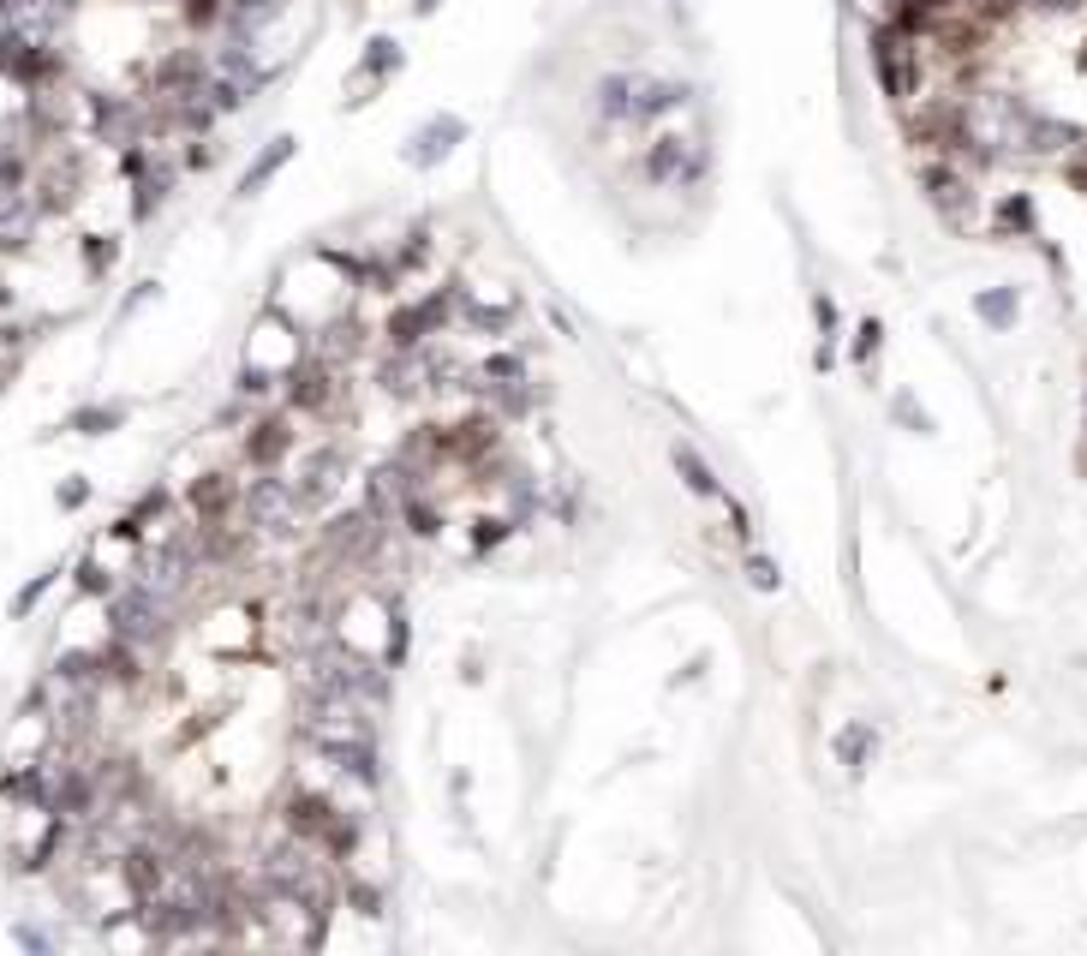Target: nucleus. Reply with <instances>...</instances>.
I'll return each mask as SVG.
<instances>
[{
	"label": "nucleus",
	"instance_id": "14",
	"mask_svg": "<svg viewBox=\"0 0 1087 956\" xmlns=\"http://www.w3.org/2000/svg\"><path fill=\"white\" fill-rule=\"evenodd\" d=\"M293 150H299V138H287V132H282V138H270V144H263V150L252 156V168L240 174V198H257V191L270 186L275 174H282L287 161H293Z\"/></svg>",
	"mask_w": 1087,
	"mask_h": 956
},
{
	"label": "nucleus",
	"instance_id": "6",
	"mask_svg": "<svg viewBox=\"0 0 1087 956\" xmlns=\"http://www.w3.org/2000/svg\"><path fill=\"white\" fill-rule=\"evenodd\" d=\"M401 61H407V54H401V42H394V36H371V42H365L359 66L347 72V108H365V102H371L394 78V72H401Z\"/></svg>",
	"mask_w": 1087,
	"mask_h": 956
},
{
	"label": "nucleus",
	"instance_id": "37",
	"mask_svg": "<svg viewBox=\"0 0 1087 956\" xmlns=\"http://www.w3.org/2000/svg\"><path fill=\"white\" fill-rule=\"evenodd\" d=\"M890 413H903V419H908V424H915V431H920V437H927V431H932V419H927V413H920V407H915V401H908V395H896V407H890Z\"/></svg>",
	"mask_w": 1087,
	"mask_h": 956
},
{
	"label": "nucleus",
	"instance_id": "17",
	"mask_svg": "<svg viewBox=\"0 0 1087 956\" xmlns=\"http://www.w3.org/2000/svg\"><path fill=\"white\" fill-rule=\"evenodd\" d=\"M634 96H640V78H627V72H615V78H598V91H592V108L604 114V120H634Z\"/></svg>",
	"mask_w": 1087,
	"mask_h": 956
},
{
	"label": "nucleus",
	"instance_id": "31",
	"mask_svg": "<svg viewBox=\"0 0 1087 956\" xmlns=\"http://www.w3.org/2000/svg\"><path fill=\"white\" fill-rule=\"evenodd\" d=\"M78 592H91V598H114L120 586H114V574L91 556V563H78Z\"/></svg>",
	"mask_w": 1087,
	"mask_h": 956
},
{
	"label": "nucleus",
	"instance_id": "29",
	"mask_svg": "<svg viewBox=\"0 0 1087 956\" xmlns=\"http://www.w3.org/2000/svg\"><path fill=\"white\" fill-rule=\"evenodd\" d=\"M407 533H419V538H436V533H443V514H436L431 503H419V496H407Z\"/></svg>",
	"mask_w": 1087,
	"mask_h": 956
},
{
	"label": "nucleus",
	"instance_id": "18",
	"mask_svg": "<svg viewBox=\"0 0 1087 956\" xmlns=\"http://www.w3.org/2000/svg\"><path fill=\"white\" fill-rule=\"evenodd\" d=\"M669 466L682 473V484H687L694 496H724V484H717V473L694 454V443H669Z\"/></svg>",
	"mask_w": 1087,
	"mask_h": 956
},
{
	"label": "nucleus",
	"instance_id": "3",
	"mask_svg": "<svg viewBox=\"0 0 1087 956\" xmlns=\"http://www.w3.org/2000/svg\"><path fill=\"white\" fill-rule=\"evenodd\" d=\"M108 634H120L131 645H156L161 634H168V592H156V586H120V592L108 598Z\"/></svg>",
	"mask_w": 1087,
	"mask_h": 956
},
{
	"label": "nucleus",
	"instance_id": "20",
	"mask_svg": "<svg viewBox=\"0 0 1087 956\" xmlns=\"http://www.w3.org/2000/svg\"><path fill=\"white\" fill-rule=\"evenodd\" d=\"M974 317L986 323V329H1016V317H1022L1016 287H986V293H974Z\"/></svg>",
	"mask_w": 1087,
	"mask_h": 956
},
{
	"label": "nucleus",
	"instance_id": "30",
	"mask_svg": "<svg viewBox=\"0 0 1087 956\" xmlns=\"http://www.w3.org/2000/svg\"><path fill=\"white\" fill-rule=\"evenodd\" d=\"M747 586H753V592H777V586H783V574H777V563L766 550H747Z\"/></svg>",
	"mask_w": 1087,
	"mask_h": 956
},
{
	"label": "nucleus",
	"instance_id": "41",
	"mask_svg": "<svg viewBox=\"0 0 1087 956\" xmlns=\"http://www.w3.org/2000/svg\"><path fill=\"white\" fill-rule=\"evenodd\" d=\"M61 7H78V0H61Z\"/></svg>",
	"mask_w": 1087,
	"mask_h": 956
},
{
	"label": "nucleus",
	"instance_id": "13",
	"mask_svg": "<svg viewBox=\"0 0 1087 956\" xmlns=\"http://www.w3.org/2000/svg\"><path fill=\"white\" fill-rule=\"evenodd\" d=\"M287 12V0H228V36H240V42H257L263 31H270L275 19Z\"/></svg>",
	"mask_w": 1087,
	"mask_h": 956
},
{
	"label": "nucleus",
	"instance_id": "24",
	"mask_svg": "<svg viewBox=\"0 0 1087 956\" xmlns=\"http://www.w3.org/2000/svg\"><path fill=\"white\" fill-rule=\"evenodd\" d=\"M478 382H484V389L503 395V389H520L526 371H520V359H514V353H496V359H484V365H478Z\"/></svg>",
	"mask_w": 1087,
	"mask_h": 956
},
{
	"label": "nucleus",
	"instance_id": "21",
	"mask_svg": "<svg viewBox=\"0 0 1087 956\" xmlns=\"http://www.w3.org/2000/svg\"><path fill=\"white\" fill-rule=\"evenodd\" d=\"M359 347H365L359 323H329V329H323V342H317V359H323V365H335V371H341L347 359H359Z\"/></svg>",
	"mask_w": 1087,
	"mask_h": 956
},
{
	"label": "nucleus",
	"instance_id": "1",
	"mask_svg": "<svg viewBox=\"0 0 1087 956\" xmlns=\"http://www.w3.org/2000/svg\"><path fill=\"white\" fill-rule=\"evenodd\" d=\"M920 42L927 36H915V31H903V24H878L873 31V72H878V84H885V96L890 102H915L920 96Z\"/></svg>",
	"mask_w": 1087,
	"mask_h": 956
},
{
	"label": "nucleus",
	"instance_id": "22",
	"mask_svg": "<svg viewBox=\"0 0 1087 956\" xmlns=\"http://www.w3.org/2000/svg\"><path fill=\"white\" fill-rule=\"evenodd\" d=\"M126 424V407H78V413L66 419V431H78V437H108V431H120Z\"/></svg>",
	"mask_w": 1087,
	"mask_h": 956
},
{
	"label": "nucleus",
	"instance_id": "12",
	"mask_svg": "<svg viewBox=\"0 0 1087 956\" xmlns=\"http://www.w3.org/2000/svg\"><path fill=\"white\" fill-rule=\"evenodd\" d=\"M293 454V424L287 419H257L252 437H245V461L257 466V473H275Z\"/></svg>",
	"mask_w": 1087,
	"mask_h": 956
},
{
	"label": "nucleus",
	"instance_id": "34",
	"mask_svg": "<svg viewBox=\"0 0 1087 956\" xmlns=\"http://www.w3.org/2000/svg\"><path fill=\"white\" fill-rule=\"evenodd\" d=\"M186 19H192V24H222L228 19V0H186Z\"/></svg>",
	"mask_w": 1087,
	"mask_h": 956
},
{
	"label": "nucleus",
	"instance_id": "27",
	"mask_svg": "<svg viewBox=\"0 0 1087 956\" xmlns=\"http://www.w3.org/2000/svg\"><path fill=\"white\" fill-rule=\"evenodd\" d=\"M813 317H819V365H831V353H836V305H831V293H813Z\"/></svg>",
	"mask_w": 1087,
	"mask_h": 956
},
{
	"label": "nucleus",
	"instance_id": "19",
	"mask_svg": "<svg viewBox=\"0 0 1087 956\" xmlns=\"http://www.w3.org/2000/svg\"><path fill=\"white\" fill-rule=\"evenodd\" d=\"M168 186H173V168H156L150 161V168L131 180V191H138V198H131V222H150V216L161 210V198H168Z\"/></svg>",
	"mask_w": 1087,
	"mask_h": 956
},
{
	"label": "nucleus",
	"instance_id": "33",
	"mask_svg": "<svg viewBox=\"0 0 1087 956\" xmlns=\"http://www.w3.org/2000/svg\"><path fill=\"white\" fill-rule=\"evenodd\" d=\"M347 903L359 908V915H383V891H377V885H359V879L347 885Z\"/></svg>",
	"mask_w": 1087,
	"mask_h": 956
},
{
	"label": "nucleus",
	"instance_id": "15",
	"mask_svg": "<svg viewBox=\"0 0 1087 956\" xmlns=\"http://www.w3.org/2000/svg\"><path fill=\"white\" fill-rule=\"evenodd\" d=\"M682 102H687V84H675V78H640L634 120H640V126H652V120H664V114H675Z\"/></svg>",
	"mask_w": 1087,
	"mask_h": 956
},
{
	"label": "nucleus",
	"instance_id": "39",
	"mask_svg": "<svg viewBox=\"0 0 1087 956\" xmlns=\"http://www.w3.org/2000/svg\"><path fill=\"white\" fill-rule=\"evenodd\" d=\"M436 7H443V0H413V12H419V19H424V12H436Z\"/></svg>",
	"mask_w": 1087,
	"mask_h": 956
},
{
	"label": "nucleus",
	"instance_id": "16",
	"mask_svg": "<svg viewBox=\"0 0 1087 956\" xmlns=\"http://www.w3.org/2000/svg\"><path fill=\"white\" fill-rule=\"evenodd\" d=\"M233 496H240V491H233V479H228V473H203V479L192 484V491H186V503L198 508V521H203V526H222V514L233 508Z\"/></svg>",
	"mask_w": 1087,
	"mask_h": 956
},
{
	"label": "nucleus",
	"instance_id": "10",
	"mask_svg": "<svg viewBox=\"0 0 1087 956\" xmlns=\"http://www.w3.org/2000/svg\"><path fill=\"white\" fill-rule=\"evenodd\" d=\"M341 473H347V461H341V449H317L312 461L299 466V496H305V508H323L335 496V484H341Z\"/></svg>",
	"mask_w": 1087,
	"mask_h": 956
},
{
	"label": "nucleus",
	"instance_id": "8",
	"mask_svg": "<svg viewBox=\"0 0 1087 956\" xmlns=\"http://www.w3.org/2000/svg\"><path fill=\"white\" fill-rule=\"evenodd\" d=\"M454 317V293L443 287V293H431L424 305H407V312H394L389 317V342L394 347H419V342H431L436 329Z\"/></svg>",
	"mask_w": 1087,
	"mask_h": 956
},
{
	"label": "nucleus",
	"instance_id": "40",
	"mask_svg": "<svg viewBox=\"0 0 1087 956\" xmlns=\"http://www.w3.org/2000/svg\"><path fill=\"white\" fill-rule=\"evenodd\" d=\"M7 305H12V287H7V282H0V312H7Z\"/></svg>",
	"mask_w": 1087,
	"mask_h": 956
},
{
	"label": "nucleus",
	"instance_id": "36",
	"mask_svg": "<svg viewBox=\"0 0 1087 956\" xmlns=\"http://www.w3.org/2000/svg\"><path fill=\"white\" fill-rule=\"evenodd\" d=\"M54 503H61V508H84V503H91V484H84V479H66L61 491H54Z\"/></svg>",
	"mask_w": 1087,
	"mask_h": 956
},
{
	"label": "nucleus",
	"instance_id": "23",
	"mask_svg": "<svg viewBox=\"0 0 1087 956\" xmlns=\"http://www.w3.org/2000/svg\"><path fill=\"white\" fill-rule=\"evenodd\" d=\"M873 729H866V724H848L843 735H836V765H843V771H866V759H873Z\"/></svg>",
	"mask_w": 1087,
	"mask_h": 956
},
{
	"label": "nucleus",
	"instance_id": "25",
	"mask_svg": "<svg viewBox=\"0 0 1087 956\" xmlns=\"http://www.w3.org/2000/svg\"><path fill=\"white\" fill-rule=\"evenodd\" d=\"M878 347H885V323L878 317H861V329H855V371H873V359H878Z\"/></svg>",
	"mask_w": 1087,
	"mask_h": 956
},
{
	"label": "nucleus",
	"instance_id": "9",
	"mask_svg": "<svg viewBox=\"0 0 1087 956\" xmlns=\"http://www.w3.org/2000/svg\"><path fill=\"white\" fill-rule=\"evenodd\" d=\"M335 395H341V382H335V365H323V359L293 365V377H287V401H293V407H305V413H323V407H335Z\"/></svg>",
	"mask_w": 1087,
	"mask_h": 956
},
{
	"label": "nucleus",
	"instance_id": "2",
	"mask_svg": "<svg viewBox=\"0 0 1087 956\" xmlns=\"http://www.w3.org/2000/svg\"><path fill=\"white\" fill-rule=\"evenodd\" d=\"M240 508H245V521H252V533H275V538H282V533L299 526L305 496H299V484L282 479V473H257L240 491Z\"/></svg>",
	"mask_w": 1087,
	"mask_h": 956
},
{
	"label": "nucleus",
	"instance_id": "4",
	"mask_svg": "<svg viewBox=\"0 0 1087 956\" xmlns=\"http://www.w3.org/2000/svg\"><path fill=\"white\" fill-rule=\"evenodd\" d=\"M920 186H927V203L938 216H944L950 228H974V180L962 174V156H944V161H927V174H920Z\"/></svg>",
	"mask_w": 1087,
	"mask_h": 956
},
{
	"label": "nucleus",
	"instance_id": "28",
	"mask_svg": "<svg viewBox=\"0 0 1087 956\" xmlns=\"http://www.w3.org/2000/svg\"><path fill=\"white\" fill-rule=\"evenodd\" d=\"M54 580H61V568H49V574H36V580H24L19 592H12V616L24 622V616H31V610L42 605V598H49V586H54Z\"/></svg>",
	"mask_w": 1087,
	"mask_h": 956
},
{
	"label": "nucleus",
	"instance_id": "38",
	"mask_svg": "<svg viewBox=\"0 0 1087 956\" xmlns=\"http://www.w3.org/2000/svg\"><path fill=\"white\" fill-rule=\"evenodd\" d=\"M1022 7H1052L1057 12V7H1081V0H1022Z\"/></svg>",
	"mask_w": 1087,
	"mask_h": 956
},
{
	"label": "nucleus",
	"instance_id": "32",
	"mask_svg": "<svg viewBox=\"0 0 1087 956\" xmlns=\"http://www.w3.org/2000/svg\"><path fill=\"white\" fill-rule=\"evenodd\" d=\"M84 263H91V275H102L114 263V240H108V233H91V240H84Z\"/></svg>",
	"mask_w": 1087,
	"mask_h": 956
},
{
	"label": "nucleus",
	"instance_id": "7",
	"mask_svg": "<svg viewBox=\"0 0 1087 956\" xmlns=\"http://www.w3.org/2000/svg\"><path fill=\"white\" fill-rule=\"evenodd\" d=\"M42 228V203L31 191H0V258H24Z\"/></svg>",
	"mask_w": 1087,
	"mask_h": 956
},
{
	"label": "nucleus",
	"instance_id": "35",
	"mask_svg": "<svg viewBox=\"0 0 1087 956\" xmlns=\"http://www.w3.org/2000/svg\"><path fill=\"white\" fill-rule=\"evenodd\" d=\"M12 938H19L24 950H54V933H42V926H31V921L12 926Z\"/></svg>",
	"mask_w": 1087,
	"mask_h": 956
},
{
	"label": "nucleus",
	"instance_id": "26",
	"mask_svg": "<svg viewBox=\"0 0 1087 956\" xmlns=\"http://www.w3.org/2000/svg\"><path fill=\"white\" fill-rule=\"evenodd\" d=\"M461 317L473 323V329H484V335L514 329V305H473V300H466V305H461Z\"/></svg>",
	"mask_w": 1087,
	"mask_h": 956
},
{
	"label": "nucleus",
	"instance_id": "5",
	"mask_svg": "<svg viewBox=\"0 0 1087 956\" xmlns=\"http://www.w3.org/2000/svg\"><path fill=\"white\" fill-rule=\"evenodd\" d=\"M461 144H466V120H454V114H431L424 126L407 132L401 161H407V168H443Z\"/></svg>",
	"mask_w": 1087,
	"mask_h": 956
},
{
	"label": "nucleus",
	"instance_id": "11",
	"mask_svg": "<svg viewBox=\"0 0 1087 956\" xmlns=\"http://www.w3.org/2000/svg\"><path fill=\"white\" fill-rule=\"evenodd\" d=\"M431 365L419 359V347H394L389 359H383V389L394 395V401H413V395H424L431 389Z\"/></svg>",
	"mask_w": 1087,
	"mask_h": 956
}]
</instances>
